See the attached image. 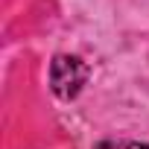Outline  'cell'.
Wrapping results in <instances>:
<instances>
[{
    "label": "cell",
    "instance_id": "6da1fadb",
    "mask_svg": "<svg viewBox=\"0 0 149 149\" xmlns=\"http://www.w3.org/2000/svg\"><path fill=\"white\" fill-rule=\"evenodd\" d=\"M88 79V64L79 56H56L50 64V88L58 100H73Z\"/></svg>",
    "mask_w": 149,
    "mask_h": 149
},
{
    "label": "cell",
    "instance_id": "7a4b0ae2",
    "mask_svg": "<svg viewBox=\"0 0 149 149\" xmlns=\"http://www.w3.org/2000/svg\"><path fill=\"white\" fill-rule=\"evenodd\" d=\"M94 149H149V143H140V140H102Z\"/></svg>",
    "mask_w": 149,
    "mask_h": 149
}]
</instances>
